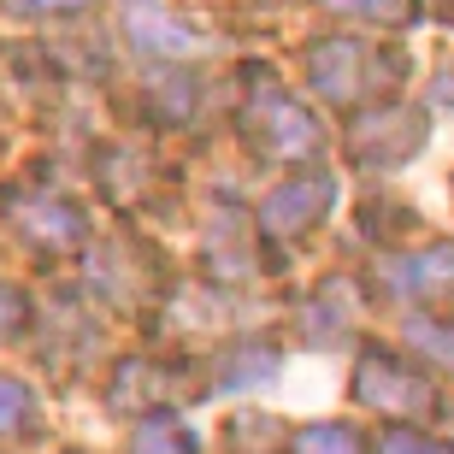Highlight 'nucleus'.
<instances>
[{
  "label": "nucleus",
  "instance_id": "nucleus-9",
  "mask_svg": "<svg viewBox=\"0 0 454 454\" xmlns=\"http://www.w3.org/2000/svg\"><path fill=\"white\" fill-rule=\"evenodd\" d=\"M389 289H395V295H407V301L449 295V289H454V242H431V248L395 260V266H389Z\"/></svg>",
  "mask_w": 454,
  "mask_h": 454
},
{
  "label": "nucleus",
  "instance_id": "nucleus-12",
  "mask_svg": "<svg viewBox=\"0 0 454 454\" xmlns=\"http://www.w3.org/2000/svg\"><path fill=\"white\" fill-rule=\"evenodd\" d=\"M289 454H366V437L342 419H313L289 437Z\"/></svg>",
  "mask_w": 454,
  "mask_h": 454
},
{
  "label": "nucleus",
  "instance_id": "nucleus-15",
  "mask_svg": "<svg viewBox=\"0 0 454 454\" xmlns=\"http://www.w3.org/2000/svg\"><path fill=\"white\" fill-rule=\"evenodd\" d=\"M331 12L360 18V24H407L413 18V0H325Z\"/></svg>",
  "mask_w": 454,
  "mask_h": 454
},
{
  "label": "nucleus",
  "instance_id": "nucleus-14",
  "mask_svg": "<svg viewBox=\"0 0 454 454\" xmlns=\"http://www.w3.org/2000/svg\"><path fill=\"white\" fill-rule=\"evenodd\" d=\"M35 425V395L18 378H0V437H24Z\"/></svg>",
  "mask_w": 454,
  "mask_h": 454
},
{
  "label": "nucleus",
  "instance_id": "nucleus-10",
  "mask_svg": "<svg viewBox=\"0 0 454 454\" xmlns=\"http://www.w3.org/2000/svg\"><path fill=\"white\" fill-rule=\"evenodd\" d=\"M278 360H284L278 342L248 337V342H236V348L219 360V384L224 389H254V384H266V378H278Z\"/></svg>",
  "mask_w": 454,
  "mask_h": 454
},
{
  "label": "nucleus",
  "instance_id": "nucleus-16",
  "mask_svg": "<svg viewBox=\"0 0 454 454\" xmlns=\"http://www.w3.org/2000/svg\"><path fill=\"white\" fill-rule=\"evenodd\" d=\"M378 454H454L442 437H425L419 425H389L378 431Z\"/></svg>",
  "mask_w": 454,
  "mask_h": 454
},
{
  "label": "nucleus",
  "instance_id": "nucleus-5",
  "mask_svg": "<svg viewBox=\"0 0 454 454\" xmlns=\"http://www.w3.org/2000/svg\"><path fill=\"white\" fill-rule=\"evenodd\" d=\"M337 201V177L331 171H307V177H284L260 207V236L266 242H301L313 224Z\"/></svg>",
  "mask_w": 454,
  "mask_h": 454
},
{
  "label": "nucleus",
  "instance_id": "nucleus-3",
  "mask_svg": "<svg viewBox=\"0 0 454 454\" xmlns=\"http://www.w3.org/2000/svg\"><path fill=\"white\" fill-rule=\"evenodd\" d=\"M242 136L254 142V153H266L278 166L289 160H307V153H319V124L307 113L301 101H289L284 89H260L248 106H242Z\"/></svg>",
  "mask_w": 454,
  "mask_h": 454
},
{
  "label": "nucleus",
  "instance_id": "nucleus-7",
  "mask_svg": "<svg viewBox=\"0 0 454 454\" xmlns=\"http://www.w3.org/2000/svg\"><path fill=\"white\" fill-rule=\"evenodd\" d=\"M184 384V372H171L166 360H142V354H130V360H118L113 384H106V402L118 407V413H166L171 407V389Z\"/></svg>",
  "mask_w": 454,
  "mask_h": 454
},
{
  "label": "nucleus",
  "instance_id": "nucleus-17",
  "mask_svg": "<svg viewBox=\"0 0 454 454\" xmlns=\"http://www.w3.org/2000/svg\"><path fill=\"white\" fill-rule=\"evenodd\" d=\"M24 325H30V295L18 284H0V342H12Z\"/></svg>",
  "mask_w": 454,
  "mask_h": 454
},
{
  "label": "nucleus",
  "instance_id": "nucleus-13",
  "mask_svg": "<svg viewBox=\"0 0 454 454\" xmlns=\"http://www.w3.org/2000/svg\"><path fill=\"white\" fill-rule=\"evenodd\" d=\"M407 342H413L425 360H442V366H454V319H437V313L407 319Z\"/></svg>",
  "mask_w": 454,
  "mask_h": 454
},
{
  "label": "nucleus",
  "instance_id": "nucleus-8",
  "mask_svg": "<svg viewBox=\"0 0 454 454\" xmlns=\"http://www.w3.org/2000/svg\"><path fill=\"white\" fill-rule=\"evenodd\" d=\"M124 30H130V42L142 53H160V59H184V53L201 48L195 24L166 12V0H124Z\"/></svg>",
  "mask_w": 454,
  "mask_h": 454
},
{
  "label": "nucleus",
  "instance_id": "nucleus-1",
  "mask_svg": "<svg viewBox=\"0 0 454 454\" xmlns=\"http://www.w3.org/2000/svg\"><path fill=\"white\" fill-rule=\"evenodd\" d=\"M0 213H6V224H12L30 248H42V254H71V248H83V242H89L83 207L66 201V195L48 189V184L0 189Z\"/></svg>",
  "mask_w": 454,
  "mask_h": 454
},
{
  "label": "nucleus",
  "instance_id": "nucleus-19",
  "mask_svg": "<svg viewBox=\"0 0 454 454\" xmlns=\"http://www.w3.org/2000/svg\"><path fill=\"white\" fill-rule=\"evenodd\" d=\"M71 454H77V449H71Z\"/></svg>",
  "mask_w": 454,
  "mask_h": 454
},
{
  "label": "nucleus",
  "instance_id": "nucleus-6",
  "mask_svg": "<svg viewBox=\"0 0 454 454\" xmlns=\"http://www.w3.org/2000/svg\"><path fill=\"white\" fill-rule=\"evenodd\" d=\"M419 148H425V113L419 106H384V113L360 118L348 130V160L366 166V171L402 166V160H413Z\"/></svg>",
  "mask_w": 454,
  "mask_h": 454
},
{
  "label": "nucleus",
  "instance_id": "nucleus-2",
  "mask_svg": "<svg viewBox=\"0 0 454 454\" xmlns=\"http://www.w3.org/2000/svg\"><path fill=\"white\" fill-rule=\"evenodd\" d=\"M354 402L372 407V413H389V419H419V413L437 407V384L402 354L366 348L360 366H354Z\"/></svg>",
  "mask_w": 454,
  "mask_h": 454
},
{
  "label": "nucleus",
  "instance_id": "nucleus-18",
  "mask_svg": "<svg viewBox=\"0 0 454 454\" xmlns=\"http://www.w3.org/2000/svg\"><path fill=\"white\" fill-rule=\"evenodd\" d=\"M6 6L24 18H59V12H83L89 0H6Z\"/></svg>",
  "mask_w": 454,
  "mask_h": 454
},
{
  "label": "nucleus",
  "instance_id": "nucleus-4",
  "mask_svg": "<svg viewBox=\"0 0 454 454\" xmlns=\"http://www.w3.org/2000/svg\"><path fill=\"white\" fill-rule=\"evenodd\" d=\"M402 59L395 53H372L366 42H354V35H331V42H313L307 53V77L319 89L331 106H348L360 95L378 89V71H395Z\"/></svg>",
  "mask_w": 454,
  "mask_h": 454
},
{
  "label": "nucleus",
  "instance_id": "nucleus-11",
  "mask_svg": "<svg viewBox=\"0 0 454 454\" xmlns=\"http://www.w3.org/2000/svg\"><path fill=\"white\" fill-rule=\"evenodd\" d=\"M130 454H201V442H195V431L177 413H148V419L136 425Z\"/></svg>",
  "mask_w": 454,
  "mask_h": 454
}]
</instances>
